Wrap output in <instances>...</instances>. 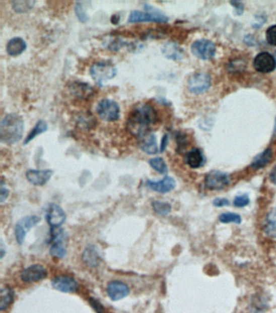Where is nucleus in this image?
<instances>
[{
    "mask_svg": "<svg viewBox=\"0 0 276 313\" xmlns=\"http://www.w3.org/2000/svg\"><path fill=\"white\" fill-rule=\"evenodd\" d=\"M157 121V111L148 103L134 106L129 114L126 122L128 131L134 137L142 138L149 135L150 129Z\"/></svg>",
    "mask_w": 276,
    "mask_h": 313,
    "instance_id": "obj_1",
    "label": "nucleus"
},
{
    "mask_svg": "<svg viewBox=\"0 0 276 313\" xmlns=\"http://www.w3.org/2000/svg\"><path fill=\"white\" fill-rule=\"evenodd\" d=\"M40 221L41 218L38 216L33 215L25 217L17 222L15 226V235L19 244H23L28 231L35 226Z\"/></svg>",
    "mask_w": 276,
    "mask_h": 313,
    "instance_id": "obj_9",
    "label": "nucleus"
},
{
    "mask_svg": "<svg viewBox=\"0 0 276 313\" xmlns=\"http://www.w3.org/2000/svg\"><path fill=\"white\" fill-rule=\"evenodd\" d=\"M68 89L72 95L80 100L89 99L94 94L93 86L81 81H74L71 83L68 86Z\"/></svg>",
    "mask_w": 276,
    "mask_h": 313,
    "instance_id": "obj_13",
    "label": "nucleus"
},
{
    "mask_svg": "<svg viewBox=\"0 0 276 313\" xmlns=\"http://www.w3.org/2000/svg\"><path fill=\"white\" fill-rule=\"evenodd\" d=\"M190 49L194 56L202 60H210L217 53V46L214 42L208 39L197 40L192 44Z\"/></svg>",
    "mask_w": 276,
    "mask_h": 313,
    "instance_id": "obj_6",
    "label": "nucleus"
},
{
    "mask_svg": "<svg viewBox=\"0 0 276 313\" xmlns=\"http://www.w3.org/2000/svg\"><path fill=\"white\" fill-rule=\"evenodd\" d=\"M36 1H13L12 5L15 12L17 13H27L29 11L32 10L33 7L35 5Z\"/></svg>",
    "mask_w": 276,
    "mask_h": 313,
    "instance_id": "obj_28",
    "label": "nucleus"
},
{
    "mask_svg": "<svg viewBox=\"0 0 276 313\" xmlns=\"http://www.w3.org/2000/svg\"><path fill=\"white\" fill-rule=\"evenodd\" d=\"M78 122L80 126H82L84 129H91L92 126H94L95 118L92 114L85 113L79 118Z\"/></svg>",
    "mask_w": 276,
    "mask_h": 313,
    "instance_id": "obj_33",
    "label": "nucleus"
},
{
    "mask_svg": "<svg viewBox=\"0 0 276 313\" xmlns=\"http://www.w3.org/2000/svg\"><path fill=\"white\" fill-rule=\"evenodd\" d=\"M75 13L77 15L79 21L82 22V23H85L89 20V16L85 12L81 2H77L76 5H75Z\"/></svg>",
    "mask_w": 276,
    "mask_h": 313,
    "instance_id": "obj_34",
    "label": "nucleus"
},
{
    "mask_svg": "<svg viewBox=\"0 0 276 313\" xmlns=\"http://www.w3.org/2000/svg\"><path fill=\"white\" fill-rule=\"evenodd\" d=\"M139 145H140L142 151L145 152L146 154H150V155L156 154L158 152L157 137L153 133H151V134L141 138Z\"/></svg>",
    "mask_w": 276,
    "mask_h": 313,
    "instance_id": "obj_21",
    "label": "nucleus"
},
{
    "mask_svg": "<svg viewBox=\"0 0 276 313\" xmlns=\"http://www.w3.org/2000/svg\"><path fill=\"white\" fill-rule=\"evenodd\" d=\"M153 210L159 215L166 216L171 212L172 206L170 204L163 201H154L152 203Z\"/></svg>",
    "mask_w": 276,
    "mask_h": 313,
    "instance_id": "obj_29",
    "label": "nucleus"
},
{
    "mask_svg": "<svg viewBox=\"0 0 276 313\" xmlns=\"http://www.w3.org/2000/svg\"><path fill=\"white\" fill-rule=\"evenodd\" d=\"M64 233L62 230H53L52 244L50 246V255L57 258H62L66 255V250L64 244Z\"/></svg>",
    "mask_w": 276,
    "mask_h": 313,
    "instance_id": "obj_15",
    "label": "nucleus"
},
{
    "mask_svg": "<svg viewBox=\"0 0 276 313\" xmlns=\"http://www.w3.org/2000/svg\"><path fill=\"white\" fill-rule=\"evenodd\" d=\"M145 12L132 11L128 17L129 23H139V22H156V23H166L169 21V17L161 10L155 9L151 5H145Z\"/></svg>",
    "mask_w": 276,
    "mask_h": 313,
    "instance_id": "obj_4",
    "label": "nucleus"
},
{
    "mask_svg": "<svg viewBox=\"0 0 276 313\" xmlns=\"http://www.w3.org/2000/svg\"><path fill=\"white\" fill-rule=\"evenodd\" d=\"M275 57H276V52H275Z\"/></svg>",
    "mask_w": 276,
    "mask_h": 313,
    "instance_id": "obj_46",
    "label": "nucleus"
},
{
    "mask_svg": "<svg viewBox=\"0 0 276 313\" xmlns=\"http://www.w3.org/2000/svg\"><path fill=\"white\" fill-rule=\"evenodd\" d=\"M266 38L268 43L276 46V25L268 28L266 32Z\"/></svg>",
    "mask_w": 276,
    "mask_h": 313,
    "instance_id": "obj_36",
    "label": "nucleus"
},
{
    "mask_svg": "<svg viewBox=\"0 0 276 313\" xmlns=\"http://www.w3.org/2000/svg\"><path fill=\"white\" fill-rule=\"evenodd\" d=\"M229 183V174L220 170H212L205 178V186L209 190H222Z\"/></svg>",
    "mask_w": 276,
    "mask_h": 313,
    "instance_id": "obj_8",
    "label": "nucleus"
},
{
    "mask_svg": "<svg viewBox=\"0 0 276 313\" xmlns=\"http://www.w3.org/2000/svg\"><path fill=\"white\" fill-rule=\"evenodd\" d=\"M47 130V122L42 120V119L37 121L34 128L32 129L31 131L29 132L27 137L24 141V145H28V144L30 143L33 140L35 139L37 136L41 135V134L45 133Z\"/></svg>",
    "mask_w": 276,
    "mask_h": 313,
    "instance_id": "obj_25",
    "label": "nucleus"
},
{
    "mask_svg": "<svg viewBox=\"0 0 276 313\" xmlns=\"http://www.w3.org/2000/svg\"><path fill=\"white\" fill-rule=\"evenodd\" d=\"M97 113L102 120L114 122L120 118V106L118 102L109 98L101 99L97 104Z\"/></svg>",
    "mask_w": 276,
    "mask_h": 313,
    "instance_id": "obj_5",
    "label": "nucleus"
},
{
    "mask_svg": "<svg viewBox=\"0 0 276 313\" xmlns=\"http://www.w3.org/2000/svg\"><path fill=\"white\" fill-rule=\"evenodd\" d=\"M90 303L92 304V306L94 307V309H95L97 313H105L103 307H102L101 303H100L98 301L96 300V299H93V298H91Z\"/></svg>",
    "mask_w": 276,
    "mask_h": 313,
    "instance_id": "obj_41",
    "label": "nucleus"
},
{
    "mask_svg": "<svg viewBox=\"0 0 276 313\" xmlns=\"http://www.w3.org/2000/svg\"><path fill=\"white\" fill-rule=\"evenodd\" d=\"M176 140H177V150L179 151L183 150L186 146V135H184L182 133H177Z\"/></svg>",
    "mask_w": 276,
    "mask_h": 313,
    "instance_id": "obj_37",
    "label": "nucleus"
},
{
    "mask_svg": "<svg viewBox=\"0 0 276 313\" xmlns=\"http://www.w3.org/2000/svg\"><path fill=\"white\" fill-rule=\"evenodd\" d=\"M161 51L166 58L172 60H181L184 57L183 50L173 42H166L161 47Z\"/></svg>",
    "mask_w": 276,
    "mask_h": 313,
    "instance_id": "obj_22",
    "label": "nucleus"
},
{
    "mask_svg": "<svg viewBox=\"0 0 276 313\" xmlns=\"http://www.w3.org/2000/svg\"><path fill=\"white\" fill-rule=\"evenodd\" d=\"M46 220L52 228H58L65 222L66 214L58 205L50 204L46 213Z\"/></svg>",
    "mask_w": 276,
    "mask_h": 313,
    "instance_id": "obj_14",
    "label": "nucleus"
},
{
    "mask_svg": "<svg viewBox=\"0 0 276 313\" xmlns=\"http://www.w3.org/2000/svg\"><path fill=\"white\" fill-rule=\"evenodd\" d=\"M9 189L5 187V183H4V182H2V183H1V189H0V201H1V203L5 202V200H7V198L9 197Z\"/></svg>",
    "mask_w": 276,
    "mask_h": 313,
    "instance_id": "obj_40",
    "label": "nucleus"
},
{
    "mask_svg": "<svg viewBox=\"0 0 276 313\" xmlns=\"http://www.w3.org/2000/svg\"><path fill=\"white\" fill-rule=\"evenodd\" d=\"M185 162L188 166L193 169L202 167L205 164V157L199 149H192L186 153L185 156Z\"/></svg>",
    "mask_w": 276,
    "mask_h": 313,
    "instance_id": "obj_19",
    "label": "nucleus"
},
{
    "mask_svg": "<svg viewBox=\"0 0 276 313\" xmlns=\"http://www.w3.org/2000/svg\"><path fill=\"white\" fill-rule=\"evenodd\" d=\"M229 205H230V202L226 198H217L213 201V206L215 207H225V206H228Z\"/></svg>",
    "mask_w": 276,
    "mask_h": 313,
    "instance_id": "obj_39",
    "label": "nucleus"
},
{
    "mask_svg": "<svg viewBox=\"0 0 276 313\" xmlns=\"http://www.w3.org/2000/svg\"><path fill=\"white\" fill-rule=\"evenodd\" d=\"M25 122L22 117L16 113L5 115L0 125L1 142L12 145L22 139Z\"/></svg>",
    "mask_w": 276,
    "mask_h": 313,
    "instance_id": "obj_2",
    "label": "nucleus"
},
{
    "mask_svg": "<svg viewBox=\"0 0 276 313\" xmlns=\"http://www.w3.org/2000/svg\"><path fill=\"white\" fill-rule=\"evenodd\" d=\"M27 49V43L20 37L12 38L7 44V53L10 56H18Z\"/></svg>",
    "mask_w": 276,
    "mask_h": 313,
    "instance_id": "obj_20",
    "label": "nucleus"
},
{
    "mask_svg": "<svg viewBox=\"0 0 276 313\" xmlns=\"http://www.w3.org/2000/svg\"><path fill=\"white\" fill-rule=\"evenodd\" d=\"M52 174L51 170H29L26 172V178L32 184L43 186L50 180Z\"/></svg>",
    "mask_w": 276,
    "mask_h": 313,
    "instance_id": "obj_17",
    "label": "nucleus"
},
{
    "mask_svg": "<svg viewBox=\"0 0 276 313\" xmlns=\"http://www.w3.org/2000/svg\"><path fill=\"white\" fill-rule=\"evenodd\" d=\"M269 178H270V182L276 185V166H274V168L272 169L271 171H270V174H269Z\"/></svg>",
    "mask_w": 276,
    "mask_h": 313,
    "instance_id": "obj_43",
    "label": "nucleus"
},
{
    "mask_svg": "<svg viewBox=\"0 0 276 313\" xmlns=\"http://www.w3.org/2000/svg\"><path fill=\"white\" fill-rule=\"evenodd\" d=\"M48 275V272L44 266L41 265H33L29 266L21 273V278L23 282L26 283L38 282L43 280Z\"/></svg>",
    "mask_w": 276,
    "mask_h": 313,
    "instance_id": "obj_11",
    "label": "nucleus"
},
{
    "mask_svg": "<svg viewBox=\"0 0 276 313\" xmlns=\"http://www.w3.org/2000/svg\"><path fill=\"white\" fill-rule=\"evenodd\" d=\"M108 296L113 301H118L127 296L130 293L129 286L120 281H112L107 286Z\"/></svg>",
    "mask_w": 276,
    "mask_h": 313,
    "instance_id": "obj_16",
    "label": "nucleus"
},
{
    "mask_svg": "<svg viewBox=\"0 0 276 313\" xmlns=\"http://www.w3.org/2000/svg\"><path fill=\"white\" fill-rule=\"evenodd\" d=\"M212 85V78L208 73H194L188 81V89L192 94H201L208 91Z\"/></svg>",
    "mask_w": 276,
    "mask_h": 313,
    "instance_id": "obj_7",
    "label": "nucleus"
},
{
    "mask_svg": "<svg viewBox=\"0 0 276 313\" xmlns=\"http://www.w3.org/2000/svg\"><path fill=\"white\" fill-rule=\"evenodd\" d=\"M51 285L55 290L63 293L76 292L79 288L78 282L70 276L60 275L53 278Z\"/></svg>",
    "mask_w": 276,
    "mask_h": 313,
    "instance_id": "obj_12",
    "label": "nucleus"
},
{
    "mask_svg": "<svg viewBox=\"0 0 276 313\" xmlns=\"http://www.w3.org/2000/svg\"><path fill=\"white\" fill-rule=\"evenodd\" d=\"M169 137L168 134H165V135L163 136V137H162V140H161V148H160V151H161V153H163V152H165V150H166L168 144H169Z\"/></svg>",
    "mask_w": 276,
    "mask_h": 313,
    "instance_id": "obj_42",
    "label": "nucleus"
},
{
    "mask_svg": "<svg viewBox=\"0 0 276 313\" xmlns=\"http://www.w3.org/2000/svg\"><path fill=\"white\" fill-rule=\"evenodd\" d=\"M219 221L222 223H236V224H240L241 223V217L239 214H235V213H223L221 215L219 216Z\"/></svg>",
    "mask_w": 276,
    "mask_h": 313,
    "instance_id": "obj_31",
    "label": "nucleus"
},
{
    "mask_svg": "<svg viewBox=\"0 0 276 313\" xmlns=\"http://www.w3.org/2000/svg\"><path fill=\"white\" fill-rule=\"evenodd\" d=\"M120 20H121V17H120L119 15L114 14L112 16L110 21H111L112 24H113V25H117L119 24Z\"/></svg>",
    "mask_w": 276,
    "mask_h": 313,
    "instance_id": "obj_44",
    "label": "nucleus"
},
{
    "mask_svg": "<svg viewBox=\"0 0 276 313\" xmlns=\"http://www.w3.org/2000/svg\"><path fill=\"white\" fill-rule=\"evenodd\" d=\"M89 73L94 82L102 87L105 82L113 79L117 76L118 70L111 61L101 60L94 62L91 66Z\"/></svg>",
    "mask_w": 276,
    "mask_h": 313,
    "instance_id": "obj_3",
    "label": "nucleus"
},
{
    "mask_svg": "<svg viewBox=\"0 0 276 313\" xmlns=\"http://www.w3.org/2000/svg\"><path fill=\"white\" fill-rule=\"evenodd\" d=\"M254 67L258 73H271L276 68L275 58L268 52H261L254 58Z\"/></svg>",
    "mask_w": 276,
    "mask_h": 313,
    "instance_id": "obj_10",
    "label": "nucleus"
},
{
    "mask_svg": "<svg viewBox=\"0 0 276 313\" xmlns=\"http://www.w3.org/2000/svg\"><path fill=\"white\" fill-rule=\"evenodd\" d=\"M274 137H276V119H275V127H274Z\"/></svg>",
    "mask_w": 276,
    "mask_h": 313,
    "instance_id": "obj_45",
    "label": "nucleus"
},
{
    "mask_svg": "<svg viewBox=\"0 0 276 313\" xmlns=\"http://www.w3.org/2000/svg\"><path fill=\"white\" fill-rule=\"evenodd\" d=\"M149 162L151 167L154 169L155 170H157V172L162 174H167V165L165 163V160L163 158H160V157L153 158L149 160Z\"/></svg>",
    "mask_w": 276,
    "mask_h": 313,
    "instance_id": "obj_30",
    "label": "nucleus"
},
{
    "mask_svg": "<svg viewBox=\"0 0 276 313\" xmlns=\"http://www.w3.org/2000/svg\"><path fill=\"white\" fill-rule=\"evenodd\" d=\"M14 300V291L9 286L3 287L1 290V301H0V309L5 311V309L10 306Z\"/></svg>",
    "mask_w": 276,
    "mask_h": 313,
    "instance_id": "obj_27",
    "label": "nucleus"
},
{
    "mask_svg": "<svg viewBox=\"0 0 276 313\" xmlns=\"http://www.w3.org/2000/svg\"><path fill=\"white\" fill-rule=\"evenodd\" d=\"M249 202H250V200H249V196L247 194H244V195L236 197L233 201V205L235 207L243 208L247 206Z\"/></svg>",
    "mask_w": 276,
    "mask_h": 313,
    "instance_id": "obj_35",
    "label": "nucleus"
},
{
    "mask_svg": "<svg viewBox=\"0 0 276 313\" xmlns=\"http://www.w3.org/2000/svg\"><path fill=\"white\" fill-rule=\"evenodd\" d=\"M271 158L272 150L270 149H266L261 154L256 156L250 166L254 170H260V169L264 168L267 165L268 162L271 160Z\"/></svg>",
    "mask_w": 276,
    "mask_h": 313,
    "instance_id": "obj_23",
    "label": "nucleus"
},
{
    "mask_svg": "<svg viewBox=\"0 0 276 313\" xmlns=\"http://www.w3.org/2000/svg\"><path fill=\"white\" fill-rule=\"evenodd\" d=\"M264 231L268 236L276 238V209L268 214L264 225Z\"/></svg>",
    "mask_w": 276,
    "mask_h": 313,
    "instance_id": "obj_26",
    "label": "nucleus"
},
{
    "mask_svg": "<svg viewBox=\"0 0 276 313\" xmlns=\"http://www.w3.org/2000/svg\"><path fill=\"white\" fill-rule=\"evenodd\" d=\"M251 307L255 312H262L267 307L266 299L262 295H255L252 299Z\"/></svg>",
    "mask_w": 276,
    "mask_h": 313,
    "instance_id": "obj_32",
    "label": "nucleus"
},
{
    "mask_svg": "<svg viewBox=\"0 0 276 313\" xmlns=\"http://www.w3.org/2000/svg\"><path fill=\"white\" fill-rule=\"evenodd\" d=\"M83 260L90 267H97L100 263L99 255L93 246H89L85 248L83 253Z\"/></svg>",
    "mask_w": 276,
    "mask_h": 313,
    "instance_id": "obj_24",
    "label": "nucleus"
},
{
    "mask_svg": "<svg viewBox=\"0 0 276 313\" xmlns=\"http://www.w3.org/2000/svg\"><path fill=\"white\" fill-rule=\"evenodd\" d=\"M232 6L235 9L236 15L241 16L244 13V5L241 1H230Z\"/></svg>",
    "mask_w": 276,
    "mask_h": 313,
    "instance_id": "obj_38",
    "label": "nucleus"
},
{
    "mask_svg": "<svg viewBox=\"0 0 276 313\" xmlns=\"http://www.w3.org/2000/svg\"><path fill=\"white\" fill-rule=\"evenodd\" d=\"M147 187L151 190L160 193H167L171 192L176 187L174 178L170 176H165L163 179L159 181L148 180Z\"/></svg>",
    "mask_w": 276,
    "mask_h": 313,
    "instance_id": "obj_18",
    "label": "nucleus"
}]
</instances>
